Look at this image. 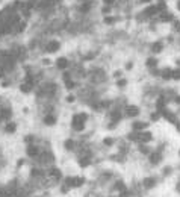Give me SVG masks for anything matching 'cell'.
<instances>
[{
  "instance_id": "obj_29",
  "label": "cell",
  "mask_w": 180,
  "mask_h": 197,
  "mask_svg": "<svg viewBox=\"0 0 180 197\" xmlns=\"http://www.w3.org/2000/svg\"><path fill=\"white\" fill-rule=\"evenodd\" d=\"M150 120H151L153 123L159 121V120H161V114H159V111H154V112H151V114H150Z\"/></svg>"
},
{
  "instance_id": "obj_34",
  "label": "cell",
  "mask_w": 180,
  "mask_h": 197,
  "mask_svg": "<svg viewBox=\"0 0 180 197\" xmlns=\"http://www.w3.org/2000/svg\"><path fill=\"white\" fill-rule=\"evenodd\" d=\"M112 76H114L115 79H121V76H123V71H121V70H115V71H114V75H112Z\"/></svg>"
},
{
  "instance_id": "obj_3",
  "label": "cell",
  "mask_w": 180,
  "mask_h": 197,
  "mask_svg": "<svg viewBox=\"0 0 180 197\" xmlns=\"http://www.w3.org/2000/svg\"><path fill=\"white\" fill-rule=\"evenodd\" d=\"M164 159V155H162V150H153L150 155H148V162L151 165H157V164H161V161Z\"/></svg>"
},
{
  "instance_id": "obj_32",
  "label": "cell",
  "mask_w": 180,
  "mask_h": 197,
  "mask_svg": "<svg viewBox=\"0 0 180 197\" xmlns=\"http://www.w3.org/2000/svg\"><path fill=\"white\" fill-rule=\"evenodd\" d=\"M117 87H118V88L127 87V79H118V81H117Z\"/></svg>"
},
{
  "instance_id": "obj_19",
  "label": "cell",
  "mask_w": 180,
  "mask_h": 197,
  "mask_svg": "<svg viewBox=\"0 0 180 197\" xmlns=\"http://www.w3.org/2000/svg\"><path fill=\"white\" fill-rule=\"evenodd\" d=\"M142 14H145L147 17H154V15H157L159 14V9H157V6L156 5H150Z\"/></svg>"
},
{
  "instance_id": "obj_18",
  "label": "cell",
  "mask_w": 180,
  "mask_h": 197,
  "mask_svg": "<svg viewBox=\"0 0 180 197\" xmlns=\"http://www.w3.org/2000/svg\"><path fill=\"white\" fill-rule=\"evenodd\" d=\"M138 150H139V153H142L144 156H148V155L153 152V149H151L148 144H141V143H138Z\"/></svg>"
},
{
  "instance_id": "obj_30",
  "label": "cell",
  "mask_w": 180,
  "mask_h": 197,
  "mask_svg": "<svg viewBox=\"0 0 180 197\" xmlns=\"http://www.w3.org/2000/svg\"><path fill=\"white\" fill-rule=\"evenodd\" d=\"M0 197H11V194L8 193V190H6L5 185H3V187H0Z\"/></svg>"
},
{
  "instance_id": "obj_43",
  "label": "cell",
  "mask_w": 180,
  "mask_h": 197,
  "mask_svg": "<svg viewBox=\"0 0 180 197\" xmlns=\"http://www.w3.org/2000/svg\"><path fill=\"white\" fill-rule=\"evenodd\" d=\"M174 103L180 105V96H174Z\"/></svg>"
},
{
  "instance_id": "obj_44",
  "label": "cell",
  "mask_w": 180,
  "mask_h": 197,
  "mask_svg": "<svg viewBox=\"0 0 180 197\" xmlns=\"http://www.w3.org/2000/svg\"><path fill=\"white\" fill-rule=\"evenodd\" d=\"M114 2H115V0H103V3H104V5H112Z\"/></svg>"
},
{
  "instance_id": "obj_6",
  "label": "cell",
  "mask_w": 180,
  "mask_h": 197,
  "mask_svg": "<svg viewBox=\"0 0 180 197\" xmlns=\"http://www.w3.org/2000/svg\"><path fill=\"white\" fill-rule=\"evenodd\" d=\"M151 141H153V134H151L150 131H142V132H139L138 143H141V144H148V143H151Z\"/></svg>"
},
{
  "instance_id": "obj_23",
  "label": "cell",
  "mask_w": 180,
  "mask_h": 197,
  "mask_svg": "<svg viewBox=\"0 0 180 197\" xmlns=\"http://www.w3.org/2000/svg\"><path fill=\"white\" fill-rule=\"evenodd\" d=\"M174 20V15L171 14V12H161V21H164V23H168V21H173Z\"/></svg>"
},
{
  "instance_id": "obj_38",
  "label": "cell",
  "mask_w": 180,
  "mask_h": 197,
  "mask_svg": "<svg viewBox=\"0 0 180 197\" xmlns=\"http://www.w3.org/2000/svg\"><path fill=\"white\" fill-rule=\"evenodd\" d=\"M24 141H26L27 144H32V141H33V135H27V137L24 138Z\"/></svg>"
},
{
  "instance_id": "obj_25",
  "label": "cell",
  "mask_w": 180,
  "mask_h": 197,
  "mask_svg": "<svg viewBox=\"0 0 180 197\" xmlns=\"http://www.w3.org/2000/svg\"><path fill=\"white\" fill-rule=\"evenodd\" d=\"M115 138H112V137H106L103 138V146L104 147H112V146H115Z\"/></svg>"
},
{
  "instance_id": "obj_8",
  "label": "cell",
  "mask_w": 180,
  "mask_h": 197,
  "mask_svg": "<svg viewBox=\"0 0 180 197\" xmlns=\"http://www.w3.org/2000/svg\"><path fill=\"white\" fill-rule=\"evenodd\" d=\"M17 129H18L17 123H15V121H12V120L6 121V123H5V128H3L5 134H8V135H14V134L17 132Z\"/></svg>"
},
{
  "instance_id": "obj_51",
  "label": "cell",
  "mask_w": 180,
  "mask_h": 197,
  "mask_svg": "<svg viewBox=\"0 0 180 197\" xmlns=\"http://www.w3.org/2000/svg\"><path fill=\"white\" fill-rule=\"evenodd\" d=\"M179 156H180V150H179Z\"/></svg>"
},
{
  "instance_id": "obj_11",
  "label": "cell",
  "mask_w": 180,
  "mask_h": 197,
  "mask_svg": "<svg viewBox=\"0 0 180 197\" xmlns=\"http://www.w3.org/2000/svg\"><path fill=\"white\" fill-rule=\"evenodd\" d=\"M156 184H157V181H156L154 176H147V178L142 179V187H144L145 190H151V188H154Z\"/></svg>"
},
{
  "instance_id": "obj_10",
  "label": "cell",
  "mask_w": 180,
  "mask_h": 197,
  "mask_svg": "<svg viewBox=\"0 0 180 197\" xmlns=\"http://www.w3.org/2000/svg\"><path fill=\"white\" fill-rule=\"evenodd\" d=\"M18 90L23 93V94H30L32 90H33V81H26V82H23V84H20Z\"/></svg>"
},
{
  "instance_id": "obj_45",
  "label": "cell",
  "mask_w": 180,
  "mask_h": 197,
  "mask_svg": "<svg viewBox=\"0 0 180 197\" xmlns=\"http://www.w3.org/2000/svg\"><path fill=\"white\" fill-rule=\"evenodd\" d=\"M174 126H176V131H177V132L180 134V121H177V123H176Z\"/></svg>"
},
{
  "instance_id": "obj_48",
  "label": "cell",
  "mask_w": 180,
  "mask_h": 197,
  "mask_svg": "<svg viewBox=\"0 0 180 197\" xmlns=\"http://www.w3.org/2000/svg\"><path fill=\"white\" fill-rule=\"evenodd\" d=\"M176 191L180 193V182H177V185H176Z\"/></svg>"
},
{
  "instance_id": "obj_1",
  "label": "cell",
  "mask_w": 180,
  "mask_h": 197,
  "mask_svg": "<svg viewBox=\"0 0 180 197\" xmlns=\"http://www.w3.org/2000/svg\"><path fill=\"white\" fill-rule=\"evenodd\" d=\"M89 115L86 112H79V114H74L73 118H71V129L76 131V132H83L85 131V123L88 121Z\"/></svg>"
},
{
  "instance_id": "obj_41",
  "label": "cell",
  "mask_w": 180,
  "mask_h": 197,
  "mask_svg": "<svg viewBox=\"0 0 180 197\" xmlns=\"http://www.w3.org/2000/svg\"><path fill=\"white\" fill-rule=\"evenodd\" d=\"M23 164H24V159H20V161L17 162V168H20V167H23Z\"/></svg>"
},
{
  "instance_id": "obj_35",
  "label": "cell",
  "mask_w": 180,
  "mask_h": 197,
  "mask_svg": "<svg viewBox=\"0 0 180 197\" xmlns=\"http://www.w3.org/2000/svg\"><path fill=\"white\" fill-rule=\"evenodd\" d=\"M70 190H71L70 187H67V185H64V184H62V187H61V193H62V194H67V193H70Z\"/></svg>"
},
{
  "instance_id": "obj_22",
  "label": "cell",
  "mask_w": 180,
  "mask_h": 197,
  "mask_svg": "<svg viewBox=\"0 0 180 197\" xmlns=\"http://www.w3.org/2000/svg\"><path fill=\"white\" fill-rule=\"evenodd\" d=\"M171 71H173V68H170V67L161 70V78H162L164 81H170V79H171Z\"/></svg>"
},
{
  "instance_id": "obj_28",
  "label": "cell",
  "mask_w": 180,
  "mask_h": 197,
  "mask_svg": "<svg viewBox=\"0 0 180 197\" xmlns=\"http://www.w3.org/2000/svg\"><path fill=\"white\" fill-rule=\"evenodd\" d=\"M171 79L180 81V67H177V68H174V70L171 71Z\"/></svg>"
},
{
  "instance_id": "obj_12",
  "label": "cell",
  "mask_w": 180,
  "mask_h": 197,
  "mask_svg": "<svg viewBox=\"0 0 180 197\" xmlns=\"http://www.w3.org/2000/svg\"><path fill=\"white\" fill-rule=\"evenodd\" d=\"M148 125L150 123H147V121H133L132 123V129L135 132H142V131H145L148 128Z\"/></svg>"
},
{
  "instance_id": "obj_15",
  "label": "cell",
  "mask_w": 180,
  "mask_h": 197,
  "mask_svg": "<svg viewBox=\"0 0 180 197\" xmlns=\"http://www.w3.org/2000/svg\"><path fill=\"white\" fill-rule=\"evenodd\" d=\"M77 164L80 168H86L93 164V156H83V158H79L77 159Z\"/></svg>"
},
{
  "instance_id": "obj_37",
  "label": "cell",
  "mask_w": 180,
  "mask_h": 197,
  "mask_svg": "<svg viewBox=\"0 0 180 197\" xmlns=\"http://www.w3.org/2000/svg\"><path fill=\"white\" fill-rule=\"evenodd\" d=\"M162 173H164L165 176H168V175L171 173V167H165V168L162 170Z\"/></svg>"
},
{
  "instance_id": "obj_13",
  "label": "cell",
  "mask_w": 180,
  "mask_h": 197,
  "mask_svg": "<svg viewBox=\"0 0 180 197\" xmlns=\"http://www.w3.org/2000/svg\"><path fill=\"white\" fill-rule=\"evenodd\" d=\"M56 121H58V118H56L55 114H46V115H44V118H42V123L46 126H55Z\"/></svg>"
},
{
  "instance_id": "obj_24",
  "label": "cell",
  "mask_w": 180,
  "mask_h": 197,
  "mask_svg": "<svg viewBox=\"0 0 180 197\" xmlns=\"http://www.w3.org/2000/svg\"><path fill=\"white\" fill-rule=\"evenodd\" d=\"M114 190H115V191H118V193H121V191L127 190V185H126L123 181H117V182L114 184Z\"/></svg>"
},
{
  "instance_id": "obj_4",
  "label": "cell",
  "mask_w": 180,
  "mask_h": 197,
  "mask_svg": "<svg viewBox=\"0 0 180 197\" xmlns=\"http://www.w3.org/2000/svg\"><path fill=\"white\" fill-rule=\"evenodd\" d=\"M109 117H110V123H114V125H118V123L123 120L124 115H123V111H121V109L115 108V109H110Z\"/></svg>"
},
{
  "instance_id": "obj_17",
  "label": "cell",
  "mask_w": 180,
  "mask_h": 197,
  "mask_svg": "<svg viewBox=\"0 0 180 197\" xmlns=\"http://www.w3.org/2000/svg\"><path fill=\"white\" fill-rule=\"evenodd\" d=\"M150 50L153 53H161L164 50V43L162 41H153L151 46H150Z\"/></svg>"
},
{
  "instance_id": "obj_31",
  "label": "cell",
  "mask_w": 180,
  "mask_h": 197,
  "mask_svg": "<svg viewBox=\"0 0 180 197\" xmlns=\"http://www.w3.org/2000/svg\"><path fill=\"white\" fill-rule=\"evenodd\" d=\"M115 21H117L115 17H106V18H103V23H104V24H115Z\"/></svg>"
},
{
  "instance_id": "obj_2",
  "label": "cell",
  "mask_w": 180,
  "mask_h": 197,
  "mask_svg": "<svg viewBox=\"0 0 180 197\" xmlns=\"http://www.w3.org/2000/svg\"><path fill=\"white\" fill-rule=\"evenodd\" d=\"M139 114H141V109L136 105H127L123 109V115L126 118H135V117H138Z\"/></svg>"
},
{
  "instance_id": "obj_26",
  "label": "cell",
  "mask_w": 180,
  "mask_h": 197,
  "mask_svg": "<svg viewBox=\"0 0 180 197\" xmlns=\"http://www.w3.org/2000/svg\"><path fill=\"white\" fill-rule=\"evenodd\" d=\"M145 65H147L148 68H156V67H157V59H156V58H153V56H150V58H147Z\"/></svg>"
},
{
  "instance_id": "obj_21",
  "label": "cell",
  "mask_w": 180,
  "mask_h": 197,
  "mask_svg": "<svg viewBox=\"0 0 180 197\" xmlns=\"http://www.w3.org/2000/svg\"><path fill=\"white\" fill-rule=\"evenodd\" d=\"M74 147H76V141H74V140L68 138V140L64 141V149H65V150L71 152V150H74Z\"/></svg>"
},
{
  "instance_id": "obj_47",
  "label": "cell",
  "mask_w": 180,
  "mask_h": 197,
  "mask_svg": "<svg viewBox=\"0 0 180 197\" xmlns=\"http://www.w3.org/2000/svg\"><path fill=\"white\" fill-rule=\"evenodd\" d=\"M153 0H139V3H144V5H147V3H151Z\"/></svg>"
},
{
  "instance_id": "obj_39",
  "label": "cell",
  "mask_w": 180,
  "mask_h": 197,
  "mask_svg": "<svg viewBox=\"0 0 180 197\" xmlns=\"http://www.w3.org/2000/svg\"><path fill=\"white\" fill-rule=\"evenodd\" d=\"M118 197H130V194H129V191L127 190H124V191H121L120 193V196Z\"/></svg>"
},
{
  "instance_id": "obj_36",
  "label": "cell",
  "mask_w": 180,
  "mask_h": 197,
  "mask_svg": "<svg viewBox=\"0 0 180 197\" xmlns=\"http://www.w3.org/2000/svg\"><path fill=\"white\" fill-rule=\"evenodd\" d=\"M65 100H67V102H68V103H73V102L76 100V97H74L73 94H68V96H67V97H65Z\"/></svg>"
},
{
  "instance_id": "obj_5",
  "label": "cell",
  "mask_w": 180,
  "mask_h": 197,
  "mask_svg": "<svg viewBox=\"0 0 180 197\" xmlns=\"http://www.w3.org/2000/svg\"><path fill=\"white\" fill-rule=\"evenodd\" d=\"M26 155L29 158H38L41 155V150H39V147L35 146V144H27L26 146Z\"/></svg>"
},
{
  "instance_id": "obj_14",
  "label": "cell",
  "mask_w": 180,
  "mask_h": 197,
  "mask_svg": "<svg viewBox=\"0 0 180 197\" xmlns=\"http://www.w3.org/2000/svg\"><path fill=\"white\" fill-rule=\"evenodd\" d=\"M56 68H59V70H67L70 67V61H68V58H58L56 59Z\"/></svg>"
},
{
  "instance_id": "obj_46",
  "label": "cell",
  "mask_w": 180,
  "mask_h": 197,
  "mask_svg": "<svg viewBox=\"0 0 180 197\" xmlns=\"http://www.w3.org/2000/svg\"><path fill=\"white\" fill-rule=\"evenodd\" d=\"M3 76H5V68L0 67V78H3Z\"/></svg>"
},
{
  "instance_id": "obj_7",
  "label": "cell",
  "mask_w": 180,
  "mask_h": 197,
  "mask_svg": "<svg viewBox=\"0 0 180 197\" xmlns=\"http://www.w3.org/2000/svg\"><path fill=\"white\" fill-rule=\"evenodd\" d=\"M59 49H61V43L56 41V40H52V41H49L47 46H46V52H49V53H56V52H59Z\"/></svg>"
},
{
  "instance_id": "obj_20",
  "label": "cell",
  "mask_w": 180,
  "mask_h": 197,
  "mask_svg": "<svg viewBox=\"0 0 180 197\" xmlns=\"http://www.w3.org/2000/svg\"><path fill=\"white\" fill-rule=\"evenodd\" d=\"M156 108H157V111L167 108V97H165V96H159V97H157V100H156Z\"/></svg>"
},
{
  "instance_id": "obj_42",
  "label": "cell",
  "mask_w": 180,
  "mask_h": 197,
  "mask_svg": "<svg viewBox=\"0 0 180 197\" xmlns=\"http://www.w3.org/2000/svg\"><path fill=\"white\" fill-rule=\"evenodd\" d=\"M133 68V62H127L126 64V70H132Z\"/></svg>"
},
{
  "instance_id": "obj_50",
  "label": "cell",
  "mask_w": 180,
  "mask_h": 197,
  "mask_svg": "<svg viewBox=\"0 0 180 197\" xmlns=\"http://www.w3.org/2000/svg\"><path fill=\"white\" fill-rule=\"evenodd\" d=\"M110 197H118V196H110Z\"/></svg>"
},
{
  "instance_id": "obj_40",
  "label": "cell",
  "mask_w": 180,
  "mask_h": 197,
  "mask_svg": "<svg viewBox=\"0 0 180 197\" xmlns=\"http://www.w3.org/2000/svg\"><path fill=\"white\" fill-rule=\"evenodd\" d=\"M9 85H11V82H9V81H2V87H3V88H8Z\"/></svg>"
},
{
  "instance_id": "obj_9",
  "label": "cell",
  "mask_w": 180,
  "mask_h": 197,
  "mask_svg": "<svg viewBox=\"0 0 180 197\" xmlns=\"http://www.w3.org/2000/svg\"><path fill=\"white\" fill-rule=\"evenodd\" d=\"M55 182H59V181H62L64 178H62V173H61V170L58 168V167H50V170H49V173H47Z\"/></svg>"
},
{
  "instance_id": "obj_16",
  "label": "cell",
  "mask_w": 180,
  "mask_h": 197,
  "mask_svg": "<svg viewBox=\"0 0 180 197\" xmlns=\"http://www.w3.org/2000/svg\"><path fill=\"white\" fill-rule=\"evenodd\" d=\"M86 182V179L83 176H73V182H71V188H80L83 187Z\"/></svg>"
},
{
  "instance_id": "obj_49",
  "label": "cell",
  "mask_w": 180,
  "mask_h": 197,
  "mask_svg": "<svg viewBox=\"0 0 180 197\" xmlns=\"http://www.w3.org/2000/svg\"><path fill=\"white\" fill-rule=\"evenodd\" d=\"M176 6H177V9H179V11H180V0H179V2H177V3H176Z\"/></svg>"
},
{
  "instance_id": "obj_27",
  "label": "cell",
  "mask_w": 180,
  "mask_h": 197,
  "mask_svg": "<svg viewBox=\"0 0 180 197\" xmlns=\"http://www.w3.org/2000/svg\"><path fill=\"white\" fill-rule=\"evenodd\" d=\"M30 176L32 178H42L44 176V171L39 170V168H32L30 170Z\"/></svg>"
},
{
  "instance_id": "obj_33",
  "label": "cell",
  "mask_w": 180,
  "mask_h": 197,
  "mask_svg": "<svg viewBox=\"0 0 180 197\" xmlns=\"http://www.w3.org/2000/svg\"><path fill=\"white\" fill-rule=\"evenodd\" d=\"M74 85H76V84H74L73 81H67V82H65V88H67V90H73Z\"/></svg>"
}]
</instances>
